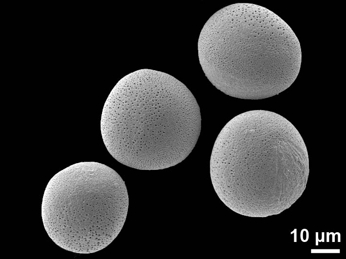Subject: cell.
Segmentation results:
<instances>
[{
    "label": "cell",
    "mask_w": 346,
    "mask_h": 259,
    "mask_svg": "<svg viewBox=\"0 0 346 259\" xmlns=\"http://www.w3.org/2000/svg\"><path fill=\"white\" fill-rule=\"evenodd\" d=\"M129 199L113 169L95 162L72 165L56 174L44 192L41 217L51 240L63 249L90 254L107 246L125 222Z\"/></svg>",
    "instance_id": "obj_4"
},
{
    "label": "cell",
    "mask_w": 346,
    "mask_h": 259,
    "mask_svg": "<svg viewBox=\"0 0 346 259\" xmlns=\"http://www.w3.org/2000/svg\"><path fill=\"white\" fill-rule=\"evenodd\" d=\"M212 181L218 185L267 192L271 212L289 208L302 194L309 174L306 147L298 130L281 115L265 110L240 114L215 142Z\"/></svg>",
    "instance_id": "obj_3"
},
{
    "label": "cell",
    "mask_w": 346,
    "mask_h": 259,
    "mask_svg": "<svg viewBox=\"0 0 346 259\" xmlns=\"http://www.w3.org/2000/svg\"><path fill=\"white\" fill-rule=\"evenodd\" d=\"M198 50L210 82L241 99H264L285 91L302 63L300 43L289 26L252 3H235L215 13L201 30Z\"/></svg>",
    "instance_id": "obj_1"
},
{
    "label": "cell",
    "mask_w": 346,
    "mask_h": 259,
    "mask_svg": "<svg viewBox=\"0 0 346 259\" xmlns=\"http://www.w3.org/2000/svg\"><path fill=\"white\" fill-rule=\"evenodd\" d=\"M103 143L117 161L157 170L183 160L201 130L199 106L189 90L167 74L121 81L103 109Z\"/></svg>",
    "instance_id": "obj_2"
}]
</instances>
